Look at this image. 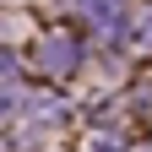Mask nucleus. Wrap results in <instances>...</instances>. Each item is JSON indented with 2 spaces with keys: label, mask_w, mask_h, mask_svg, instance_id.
I'll return each mask as SVG.
<instances>
[{
  "label": "nucleus",
  "mask_w": 152,
  "mask_h": 152,
  "mask_svg": "<svg viewBox=\"0 0 152 152\" xmlns=\"http://www.w3.org/2000/svg\"><path fill=\"white\" fill-rule=\"evenodd\" d=\"M44 65H49V71H71V65H76V38L54 33L49 44H44Z\"/></svg>",
  "instance_id": "1"
},
{
  "label": "nucleus",
  "mask_w": 152,
  "mask_h": 152,
  "mask_svg": "<svg viewBox=\"0 0 152 152\" xmlns=\"http://www.w3.org/2000/svg\"><path fill=\"white\" fill-rule=\"evenodd\" d=\"M130 44H136V49H152V11L141 16V27H136V38H130Z\"/></svg>",
  "instance_id": "2"
}]
</instances>
